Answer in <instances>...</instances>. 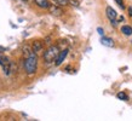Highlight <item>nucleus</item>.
<instances>
[{
    "label": "nucleus",
    "mask_w": 132,
    "mask_h": 121,
    "mask_svg": "<svg viewBox=\"0 0 132 121\" xmlns=\"http://www.w3.org/2000/svg\"><path fill=\"white\" fill-rule=\"evenodd\" d=\"M48 11H50V13L51 15H53V16H62L63 15V10H62V6H58V5L56 4H50V6H48Z\"/></svg>",
    "instance_id": "nucleus-5"
},
{
    "label": "nucleus",
    "mask_w": 132,
    "mask_h": 121,
    "mask_svg": "<svg viewBox=\"0 0 132 121\" xmlns=\"http://www.w3.org/2000/svg\"><path fill=\"white\" fill-rule=\"evenodd\" d=\"M43 47H44V45H43V41H39L36 40L33 42V46H32V51L34 53H39L40 51H43Z\"/></svg>",
    "instance_id": "nucleus-8"
},
{
    "label": "nucleus",
    "mask_w": 132,
    "mask_h": 121,
    "mask_svg": "<svg viewBox=\"0 0 132 121\" xmlns=\"http://www.w3.org/2000/svg\"><path fill=\"white\" fill-rule=\"evenodd\" d=\"M68 52H69L68 48H64L63 51H60V52H58L56 59H55V65H56V67H58V65H61L62 63H63V60L65 59V57H67Z\"/></svg>",
    "instance_id": "nucleus-4"
},
{
    "label": "nucleus",
    "mask_w": 132,
    "mask_h": 121,
    "mask_svg": "<svg viewBox=\"0 0 132 121\" xmlns=\"http://www.w3.org/2000/svg\"><path fill=\"white\" fill-rule=\"evenodd\" d=\"M32 48H30V46H28V45H24L23 46V55L24 57H28L30 53H32Z\"/></svg>",
    "instance_id": "nucleus-13"
},
{
    "label": "nucleus",
    "mask_w": 132,
    "mask_h": 121,
    "mask_svg": "<svg viewBox=\"0 0 132 121\" xmlns=\"http://www.w3.org/2000/svg\"><path fill=\"white\" fill-rule=\"evenodd\" d=\"M121 33L124 34V35H126V36H131L132 35V27L131 25H122L121 27Z\"/></svg>",
    "instance_id": "nucleus-9"
},
{
    "label": "nucleus",
    "mask_w": 132,
    "mask_h": 121,
    "mask_svg": "<svg viewBox=\"0 0 132 121\" xmlns=\"http://www.w3.org/2000/svg\"><path fill=\"white\" fill-rule=\"evenodd\" d=\"M35 4L40 8H47L48 6H50L48 0H35Z\"/></svg>",
    "instance_id": "nucleus-10"
},
{
    "label": "nucleus",
    "mask_w": 132,
    "mask_h": 121,
    "mask_svg": "<svg viewBox=\"0 0 132 121\" xmlns=\"http://www.w3.org/2000/svg\"><path fill=\"white\" fill-rule=\"evenodd\" d=\"M23 1H28V0H23Z\"/></svg>",
    "instance_id": "nucleus-17"
},
{
    "label": "nucleus",
    "mask_w": 132,
    "mask_h": 121,
    "mask_svg": "<svg viewBox=\"0 0 132 121\" xmlns=\"http://www.w3.org/2000/svg\"><path fill=\"white\" fill-rule=\"evenodd\" d=\"M53 4L58 5V6H67L69 5V0H52Z\"/></svg>",
    "instance_id": "nucleus-11"
},
{
    "label": "nucleus",
    "mask_w": 132,
    "mask_h": 121,
    "mask_svg": "<svg viewBox=\"0 0 132 121\" xmlns=\"http://www.w3.org/2000/svg\"><path fill=\"white\" fill-rule=\"evenodd\" d=\"M0 65L6 75H11L12 73V62L6 56H0Z\"/></svg>",
    "instance_id": "nucleus-3"
},
{
    "label": "nucleus",
    "mask_w": 132,
    "mask_h": 121,
    "mask_svg": "<svg viewBox=\"0 0 132 121\" xmlns=\"http://www.w3.org/2000/svg\"><path fill=\"white\" fill-rule=\"evenodd\" d=\"M116 98L120 99V101H125V102L128 101V96L125 92H119L118 94H116Z\"/></svg>",
    "instance_id": "nucleus-12"
},
{
    "label": "nucleus",
    "mask_w": 132,
    "mask_h": 121,
    "mask_svg": "<svg viewBox=\"0 0 132 121\" xmlns=\"http://www.w3.org/2000/svg\"><path fill=\"white\" fill-rule=\"evenodd\" d=\"M60 52V48L58 46H50V47L44 52V60L46 63H51L56 59L57 55Z\"/></svg>",
    "instance_id": "nucleus-2"
},
{
    "label": "nucleus",
    "mask_w": 132,
    "mask_h": 121,
    "mask_svg": "<svg viewBox=\"0 0 132 121\" xmlns=\"http://www.w3.org/2000/svg\"><path fill=\"white\" fill-rule=\"evenodd\" d=\"M105 15H107L109 21H114L118 18V12H116L112 6H107V8H105Z\"/></svg>",
    "instance_id": "nucleus-6"
},
{
    "label": "nucleus",
    "mask_w": 132,
    "mask_h": 121,
    "mask_svg": "<svg viewBox=\"0 0 132 121\" xmlns=\"http://www.w3.org/2000/svg\"><path fill=\"white\" fill-rule=\"evenodd\" d=\"M97 32H98V34H100L101 36H103L104 35V30H103V28H97Z\"/></svg>",
    "instance_id": "nucleus-15"
},
{
    "label": "nucleus",
    "mask_w": 132,
    "mask_h": 121,
    "mask_svg": "<svg viewBox=\"0 0 132 121\" xmlns=\"http://www.w3.org/2000/svg\"><path fill=\"white\" fill-rule=\"evenodd\" d=\"M128 15L132 16V7H128Z\"/></svg>",
    "instance_id": "nucleus-16"
},
{
    "label": "nucleus",
    "mask_w": 132,
    "mask_h": 121,
    "mask_svg": "<svg viewBox=\"0 0 132 121\" xmlns=\"http://www.w3.org/2000/svg\"><path fill=\"white\" fill-rule=\"evenodd\" d=\"M115 3H116L118 5H119V6H120L121 8H124V7H125V6H124V3H122V0H115Z\"/></svg>",
    "instance_id": "nucleus-14"
},
{
    "label": "nucleus",
    "mask_w": 132,
    "mask_h": 121,
    "mask_svg": "<svg viewBox=\"0 0 132 121\" xmlns=\"http://www.w3.org/2000/svg\"><path fill=\"white\" fill-rule=\"evenodd\" d=\"M24 70L28 75H33L36 73V69H38V56L36 53L32 52L28 57H26L24 59Z\"/></svg>",
    "instance_id": "nucleus-1"
},
{
    "label": "nucleus",
    "mask_w": 132,
    "mask_h": 121,
    "mask_svg": "<svg viewBox=\"0 0 132 121\" xmlns=\"http://www.w3.org/2000/svg\"><path fill=\"white\" fill-rule=\"evenodd\" d=\"M101 44L103 45V46H107V47H114V40H113L112 38H107V36H102L101 38Z\"/></svg>",
    "instance_id": "nucleus-7"
}]
</instances>
